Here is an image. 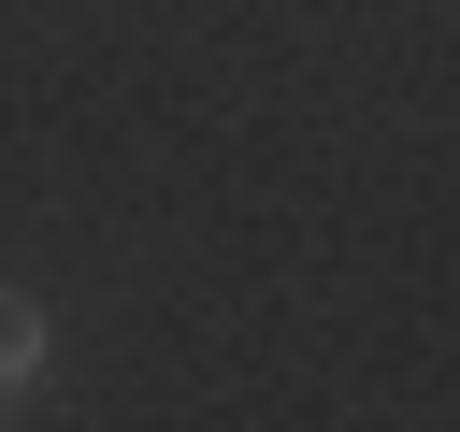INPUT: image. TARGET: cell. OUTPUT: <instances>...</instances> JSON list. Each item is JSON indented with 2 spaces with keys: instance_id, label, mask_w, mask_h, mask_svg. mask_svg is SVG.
Segmentation results:
<instances>
[{
  "instance_id": "6da1fadb",
  "label": "cell",
  "mask_w": 460,
  "mask_h": 432,
  "mask_svg": "<svg viewBox=\"0 0 460 432\" xmlns=\"http://www.w3.org/2000/svg\"><path fill=\"white\" fill-rule=\"evenodd\" d=\"M29 374H43V302H29V288H0V403H14Z\"/></svg>"
}]
</instances>
